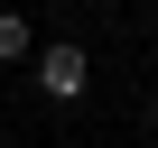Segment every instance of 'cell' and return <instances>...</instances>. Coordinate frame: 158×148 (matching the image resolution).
<instances>
[{"instance_id": "cell-2", "label": "cell", "mask_w": 158, "mask_h": 148, "mask_svg": "<svg viewBox=\"0 0 158 148\" xmlns=\"http://www.w3.org/2000/svg\"><path fill=\"white\" fill-rule=\"evenodd\" d=\"M37 56V19L28 10H0V65H28Z\"/></svg>"}, {"instance_id": "cell-1", "label": "cell", "mask_w": 158, "mask_h": 148, "mask_svg": "<svg viewBox=\"0 0 158 148\" xmlns=\"http://www.w3.org/2000/svg\"><path fill=\"white\" fill-rule=\"evenodd\" d=\"M28 84L56 102V111H74L93 93V56H84V37H37V56H28Z\"/></svg>"}, {"instance_id": "cell-3", "label": "cell", "mask_w": 158, "mask_h": 148, "mask_svg": "<svg viewBox=\"0 0 158 148\" xmlns=\"http://www.w3.org/2000/svg\"><path fill=\"white\" fill-rule=\"evenodd\" d=\"M149 139H158V102H149Z\"/></svg>"}, {"instance_id": "cell-4", "label": "cell", "mask_w": 158, "mask_h": 148, "mask_svg": "<svg viewBox=\"0 0 158 148\" xmlns=\"http://www.w3.org/2000/svg\"><path fill=\"white\" fill-rule=\"evenodd\" d=\"M149 148H158V139H149Z\"/></svg>"}]
</instances>
